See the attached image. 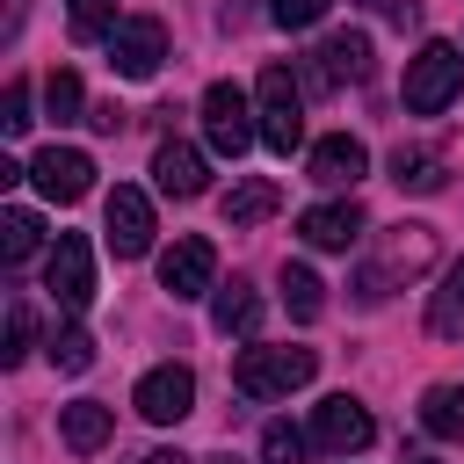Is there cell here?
Returning <instances> with one entry per match:
<instances>
[{
    "instance_id": "20",
    "label": "cell",
    "mask_w": 464,
    "mask_h": 464,
    "mask_svg": "<svg viewBox=\"0 0 464 464\" xmlns=\"http://www.w3.org/2000/svg\"><path fill=\"white\" fill-rule=\"evenodd\" d=\"M420 428L435 442H464V384H428L420 392Z\"/></svg>"
},
{
    "instance_id": "23",
    "label": "cell",
    "mask_w": 464,
    "mask_h": 464,
    "mask_svg": "<svg viewBox=\"0 0 464 464\" xmlns=\"http://www.w3.org/2000/svg\"><path fill=\"white\" fill-rule=\"evenodd\" d=\"M283 304H290V319H297V326H312V319L326 312V283H319L304 261H283Z\"/></svg>"
},
{
    "instance_id": "10",
    "label": "cell",
    "mask_w": 464,
    "mask_h": 464,
    "mask_svg": "<svg viewBox=\"0 0 464 464\" xmlns=\"http://www.w3.org/2000/svg\"><path fill=\"white\" fill-rule=\"evenodd\" d=\"M160 58H167V22H160V14H130V22L109 29V65H116L123 80H152Z\"/></svg>"
},
{
    "instance_id": "28",
    "label": "cell",
    "mask_w": 464,
    "mask_h": 464,
    "mask_svg": "<svg viewBox=\"0 0 464 464\" xmlns=\"http://www.w3.org/2000/svg\"><path fill=\"white\" fill-rule=\"evenodd\" d=\"M29 341H36V319H29V304L14 297V304H7V348H0V362L14 370V362L29 355Z\"/></svg>"
},
{
    "instance_id": "16",
    "label": "cell",
    "mask_w": 464,
    "mask_h": 464,
    "mask_svg": "<svg viewBox=\"0 0 464 464\" xmlns=\"http://www.w3.org/2000/svg\"><path fill=\"white\" fill-rule=\"evenodd\" d=\"M152 181H160V196H203L210 188V174H203V152L196 145H181V138H167L160 152H152Z\"/></svg>"
},
{
    "instance_id": "32",
    "label": "cell",
    "mask_w": 464,
    "mask_h": 464,
    "mask_svg": "<svg viewBox=\"0 0 464 464\" xmlns=\"http://www.w3.org/2000/svg\"><path fill=\"white\" fill-rule=\"evenodd\" d=\"M362 7H370V14H384L392 29H406V22H413V0H362Z\"/></svg>"
},
{
    "instance_id": "1",
    "label": "cell",
    "mask_w": 464,
    "mask_h": 464,
    "mask_svg": "<svg viewBox=\"0 0 464 464\" xmlns=\"http://www.w3.org/2000/svg\"><path fill=\"white\" fill-rule=\"evenodd\" d=\"M435 254H442V246H435V225H392V232H384V254L355 276V297H362V304H384V297H392V283L428 276V268H435Z\"/></svg>"
},
{
    "instance_id": "14",
    "label": "cell",
    "mask_w": 464,
    "mask_h": 464,
    "mask_svg": "<svg viewBox=\"0 0 464 464\" xmlns=\"http://www.w3.org/2000/svg\"><path fill=\"white\" fill-rule=\"evenodd\" d=\"M362 232H370V218H362V203H355V196H348V203H312V210L297 218V239H304V246H319V254H348Z\"/></svg>"
},
{
    "instance_id": "3",
    "label": "cell",
    "mask_w": 464,
    "mask_h": 464,
    "mask_svg": "<svg viewBox=\"0 0 464 464\" xmlns=\"http://www.w3.org/2000/svg\"><path fill=\"white\" fill-rule=\"evenodd\" d=\"M254 116H261V145L268 152H297L304 145V87L290 65H268L254 80Z\"/></svg>"
},
{
    "instance_id": "5",
    "label": "cell",
    "mask_w": 464,
    "mask_h": 464,
    "mask_svg": "<svg viewBox=\"0 0 464 464\" xmlns=\"http://www.w3.org/2000/svg\"><path fill=\"white\" fill-rule=\"evenodd\" d=\"M203 138L218 160H239L254 138H261V116H254V94L232 87V80H210L203 87Z\"/></svg>"
},
{
    "instance_id": "17",
    "label": "cell",
    "mask_w": 464,
    "mask_h": 464,
    "mask_svg": "<svg viewBox=\"0 0 464 464\" xmlns=\"http://www.w3.org/2000/svg\"><path fill=\"white\" fill-rule=\"evenodd\" d=\"M58 435H65V450L94 457V450L116 435V413H109L102 399H72V406H58Z\"/></svg>"
},
{
    "instance_id": "12",
    "label": "cell",
    "mask_w": 464,
    "mask_h": 464,
    "mask_svg": "<svg viewBox=\"0 0 464 464\" xmlns=\"http://www.w3.org/2000/svg\"><path fill=\"white\" fill-rule=\"evenodd\" d=\"M130 406H138L152 428H174V420H188V406H196V370H188V362H160V370H145Z\"/></svg>"
},
{
    "instance_id": "7",
    "label": "cell",
    "mask_w": 464,
    "mask_h": 464,
    "mask_svg": "<svg viewBox=\"0 0 464 464\" xmlns=\"http://www.w3.org/2000/svg\"><path fill=\"white\" fill-rule=\"evenodd\" d=\"M160 290L174 297V304H196V297H210L218 290V246L210 239H174L167 254H160Z\"/></svg>"
},
{
    "instance_id": "27",
    "label": "cell",
    "mask_w": 464,
    "mask_h": 464,
    "mask_svg": "<svg viewBox=\"0 0 464 464\" xmlns=\"http://www.w3.org/2000/svg\"><path fill=\"white\" fill-rule=\"evenodd\" d=\"M304 450H312V435H297L290 420H268L261 428V464H304Z\"/></svg>"
},
{
    "instance_id": "29",
    "label": "cell",
    "mask_w": 464,
    "mask_h": 464,
    "mask_svg": "<svg viewBox=\"0 0 464 464\" xmlns=\"http://www.w3.org/2000/svg\"><path fill=\"white\" fill-rule=\"evenodd\" d=\"M326 7H334V0H268V22H276V29H312Z\"/></svg>"
},
{
    "instance_id": "2",
    "label": "cell",
    "mask_w": 464,
    "mask_h": 464,
    "mask_svg": "<svg viewBox=\"0 0 464 464\" xmlns=\"http://www.w3.org/2000/svg\"><path fill=\"white\" fill-rule=\"evenodd\" d=\"M312 370H319L312 348H239L232 392H239V399H290V392L312 384Z\"/></svg>"
},
{
    "instance_id": "6",
    "label": "cell",
    "mask_w": 464,
    "mask_h": 464,
    "mask_svg": "<svg viewBox=\"0 0 464 464\" xmlns=\"http://www.w3.org/2000/svg\"><path fill=\"white\" fill-rule=\"evenodd\" d=\"M362 80H370V36H362V29H334V36L304 58V87H312V94L362 87Z\"/></svg>"
},
{
    "instance_id": "8",
    "label": "cell",
    "mask_w": 464,
    "mask_h": 464,
    "mask_svg": "<svg viewBox=\"0 0 464 464\" xmlns=\"http://www.w3.org/2000/svg\"><path fill=\"white\" fill-rule=\"evenodd\" d=\"M370 435H377V420H370L362 399L334 392V399L312 406V450H326V457H355V450H370Z\"/></svg>"
},
{
    "instance_id": "9",
    "label": "cell",
    "mask_w": 464,
    "mask_h": 464,
    "mask_svg": "<svg viewBox=\"0 0 464 464\" xmlns=\"http://www.w3.org/2000/svg\"><path fill=\"white\" fill-rule=\"evenodd\" d=\"M44 290L65 304V312H87L94 304V246L80 232H58L51 261H44Z\"/></svg>"
},
{
    "instance_id": "30",
    "label": "cell",
    "mask_w": 464,
    "mask_h": 464,
    "mask_svg": "<svg viewBox=\"0 0 464 464\" xmlns=\"http://www.w3.org/2000/svg\"><path fill=\"white\" fill-rule=\"evenodd\" d=\"M116 29V0H72V36H109Z\"/></svg>"
},
{
    "instance_id": "24",
    "label": "cell",
    "mask_w": 464,
    "mask_h": 464,
    "mask_svg": "<svg viewBox=\"0 0 464 464\" xmlns=\"http://www.w3.org/2000/svg\"><path fill=\"white\" fill-rule=\"evenodd\" d=\"M44 109H51L58 123H80V116H87V87H80L72 65H58V72L44 80Z\"/></svg>"
},
{
    "instance_id": "19",
    "label": "cell",
    "mask_w": 464,
    "mask_h": 464,
    "mask_svg": "<svg viewBox=\"0 0 464 464\" xmlns=\"http://www.w3.org/2000/svg\"><path fill=\"white\" fill-rule=\"evenodd\" d=\"M276 203H283V188H276L268 174H246V181H232V196H225V225L246 232V225H261Z\"/></svg>"
},
{
    "instance_id": "31",
    "label": "cell",
    "mask_w": 464,
    "mask_h": 464,
    "mask_svg": "<svg viewBox=\"0 0 464 464\" xmlns=\"http://www.w3.org/2000/svg\"><path fill=\"white\" fill-rule=\"evenodd\" d=\"M29 123H36V116H29V87L14 80V87H7V102H0V130H7V138H22Z\"/></svg>"
},
{
    "instance_id": "22",
    "label": "cell",
    "mask_w": 464,
    "mask_h": 464,
    "mask_svg": "<svg viewBox=\"0 0 464 464\" xmlns=\"http://www.w3.org/2000/svg\"><path fill=\"white\" fill-rule=\"evenodd\" d=\"M392 181L413 188V196H435V188H442V152H428V145H399V152H392Z\"/></svg>"
},
{
    "instance_id": "4",
    "label": "cell",
    "mask_w": 464,
    "mask_h": 464,
    "mask_svg": "<svg viewBox=\"0 0 464 464\" xmlns=\"http://www.w3.org/2000/svg\"><path fill=\"white\" fill-rule=\"evenodd\" d=\"M464 94V51L457 44H420L406 58V109L413 116H442Z\"/></svg>"
},
{
    "instance_id": "34",
    "label": "cell",
    "mask_w": 464,
    "mask_h": 464,
    "mask_svg": "<svg viewBox=\"0 0 464 464\" xmlns=\"http://www.w3.org/2000/svg\"><path fill=\"white\" fill-rule=\"evenodd\" d=\"M196 464H232V457H196Z\"/></svg>"
},
{
    "instance_id": "35",
    "label": "cell",
    "mask_w": 464,
    "mask_h": 464,
    "mask_svg": "<svg viewBox=\"0 0 464 464\" xmlns=\"http://www.w3.org/2000/svg\"><path fill=\"white\" fill-rule=\"evenodd\" d=\"M413 464H435V457H413Z\"/></svg>"
},
{
    "instance_id": "18",
    "label": "cell",
    "mask_w": 464,
    "mask_h": 464,
    "mask_svg": "<svg viewBox=\"0 0 464 464\" xmlns=\"http://www.w3.org/2000/svg\"><path fill=\"white\" fill-rule=\"evenodd\" d=\"M210 326H218L225 341H232V334L246 341V334L261 326V297H254L246 283H218V290H210Z\"/></svg>"
},
{
    "instance_id": "26",
    "label": "cell",
    "mask_w": 464,
    "mask_h": 464,
    "mask_svg": "<svg viewBox=\"0 0 464 464\" xmlns=\"http://www.w3.org/2000/svg\"><path fill=\"white\" fill-rule=\"evenodd\" d=\"M51 362H58L65 377L94 370V334H87V326H58V334H51Z\"/></svg>"
},
{
    "instance_id": "33",
    "label": "cell",
    "mask_w": 464,
    "mask_h": 464,
    "mask_svg": "<svg viewBox=\"0 0 464 464\" xmlns=\"http://www.w3.org/2000/svg\"><path fill=\"white\" fill-rule=\"evenodd\" d=\"M138 464H196V457H181V450H145Z\"/></svg>"
},
{
    "instance_id": "15",
    "label": "cell",
    "mask_w": 464,
    "mask_h": 464,
    "mask_svg": "<svg viewBox=\"0 0 464 464\" xmlns=\"http://www.w3.org/2000/svg\"><path fill=\"white\" fill-rule=\"evenodd\" d=\"M312 181L319 188H355L362 181V167H370V152H362V138H348V130H334V138H319L312 145Z\"/></svg>"
},
{
    "instance_id": "21",
    "label": "cell",
    "mask_w": 464,
    "mask_h": 464,
    "mask_svg": "<svg viewBox=\"0 0 464 464\" xmlns=\"http://www.w3.org/2000/svg\"><path fill=\"white\" fill-rule=\"evenodd\" d=\"M428 334L435 341H464V261L442 268V290H428Z\"/></svg>"
},
{
    "instance_id": "25",
    "label": "cell",
    "mask_w": 464,
    "mask_h": 464,
    "mask_svg": "<svg viewBox=\"0 0 464 464\" xmlns=\"http://www.w3.org/2000/svg\"><path fill=\"white\" fill-rule=\"evenodd\" d=\"M36 239H44L36 210H22V203H14V210H0V254H7V261H29V254H36Z\"/></svg>"
},
{
    "instance_id": "11",
    "label": "cell",
    "mask_w": 464,
    "mask_h": 464,
    "mask_svg": "<svg viewBox=\"0 0 464 464\" xmlns=\"http://www.w3.org/2000/svg\"><path fill=\"white\" fill-rule=\"evenodd\" d=\"M102 232H109V254H116V261L152 254V196H145V188H109Z\"/></svg>"
},
{
    "instance_id": "13",
    "label": "cell",
    "mask_w": 464,
    "mask_h": 464,
    "mask_svg": "<svg viewBox=\"0 0 464 464\" xmlns=\"http://www.w3.org/2000/svg\"><path fill=\"white\" fill-rule=\"evenodd\" d=\"M29 181H36L51 203H80V196L94 188V160H87L80 145H51V152L29 160Z\"/></svg>"
}]
</instances>
